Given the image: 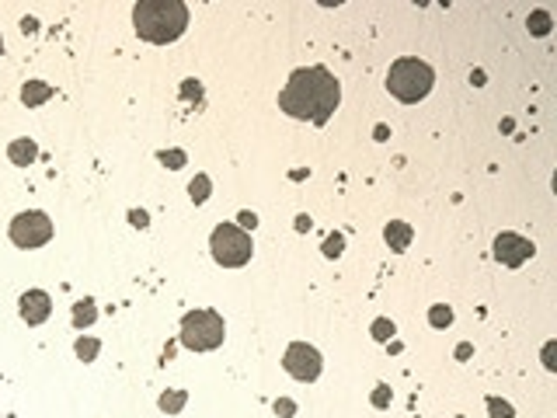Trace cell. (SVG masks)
I'll return each mask as SVG.
<instances>
[{"label": "cell", "mask_w": 557, "mask_h": 418, "mask_svg": "<svg viewBox=\"0 0 557 418\" xmlns=\"http://www.w3.org/2000/svg\"><path fill=\"white\" fill-rule=\"evenodd\" d=\"M338 101H342V84L324 67L297 70L290 77V84L283 87V94H278V108L290 119H304V122H317V126H324L335 115Z\"/></svg>", "instance_id": "6da1fadb"}, {"label": "cell", "mask_w": 557, "mask_h": 418, "mask_svg": "<svg viewBox=\"0 0 557 418\" xmlns=\"http://www.w3.org/2000/svg\"><path fill=\"white\" fill-rule=\"evenodd\" d=\"M133 25L140 39L153 46H167L181 39V32L188 28V8L181 0H140L133 8Z\"/></svg>", "instance_id": "7a4b0ae2"}, {"label": "cell", "mask_w": 557, "mask_h": 418, "mask_svg": "<svg viewBox=\"0 0 557 418\" xmlns=\"http://www.w3.org/2000/svg\"><path fill=\"white\" fill-rule=\"evenodd\" d=\"M432 84H435L432 67L422 63V60H415V56H404V60H397V63L387 70V91H390L397 101H404V105L422 101V98L432 91Z\"/></svg>", "instance_id": "3957f363"}, {"label": "cell", "mask_w": 557, "mask_h": 418, "mask_svg": "<svg viewBox=\"0 0 557 418\" xmlns=\"http://www.w3.org/2000/svg\"><path fill=\"white\" fill-rule=\"evenodd\" d=\"M226 338V324L216 310H188L181 317V345L192 352H213Z\"/></svg>", "instance_id": "277c9868"}, {"label": "cell", "mask_w": 557, "mask_h": 418, "mask_svg": "<svg viewBox=\"0 0 557 418\" xmlns=\"http://www.w3.org/2000/svg\"><path fill=\"white\" fill-rule=\"evenodd\" d=\"M209 248H213V258L223 265V269H240L251 262V237L247 231L233 227V224H219L209 237Z\"/></svg>", "instance_id": "5b68a950"}, {"label": "cell", "mask_w": 557, "mask_h": 418, "mask_svg": "<svg viewBox=\"0 0 557 418\" xmlns=\"http://www.w3.org/2000/svg\"><path fill=\"white\" fill-rule=\"evenodd\" d=\"M49 237H53V220L42 209H28V213H18L11 220V241L18 248H42Z\"/></svg>", "instance_id": "8992f818"}, {"label": "cell", "mask_w": 557, "mask_h": 418, "mask_svg": "<svg viewBox=\"0 0 557 418\" xmlns=\"http://www.w3.org/2000/svg\"><path fill=\"white\" fill-rule=\"evenodd\" d=\"M283 366H286V373H290L293 380L310 383V380H317V376H321L324 359H321V352H317L314 345H307V342H293V345L286 349V356H283Z\"/></svg>", "instance_id": "52a82bcc"}, {"label": "cell", "mask_w": 557, "mask_h": 418, "mask_svg": "<svg viewBox=\"0 0 557 418\" xmlns=\"http://www.w3.org/2000/svg\"><path fill=\"white\" fill-rule=\"evenodd\" d=\"M494 258L501 265H508V269H519V265H526L533 258V244L526 237H519V234H498L494 237Z\"/></svg>", "instance_id": "ba28073f"}, {"label": "cell", "mask_w": 557, "mask_h": 418, "mask_svg": "<svg viewBox=\"0 0 557 418\" xmlns=\"http://www.w3.org/2000/svg\"><path fill=\"white\" fill-rule=\"evenodd\" d=\"M18 310H22V321L42 324V321H49V314H53V300H49V293H42V290H28V293L18 300Z\"/></svg>", "instance_id": "9c48e42d"}, {"label": "cell", "mask_w": 557, "mask_h": 418, "mask_svg": "<svg viewBox=\"0 0 557 418\" xmlns=\"http://www.w3.org/2000/svg\"><path fill=\"white\" fill-rule=\"evenodd\" d=\"M8 157H11V164L28 167V164L39 157V147H35V140H15V143L8 147Z\"/></svg>", "instance_id": "30bf717a"}, {"label": "cell", "mask_w": 557, "mask_h": 418, "mask_svg": "<svg viewBox=\"0 0 557 418\" xmlns=\"http://www.w3.org/2000/svg\"><path fill=\"white\" fill-rule=\"evenodd\" d=\"M383 237H387V244H390V251H408V244H411V227L408 224H401V220H394V224H387V231H383Z\"/></svg>", "instance_id": "8fae6325"}, {"label": "cell", "mask_w": 557, "mask_h": 418, "mask_svg": "<svg viewBox=\"0 0 557 418\" xmlns=\"http://www.w3.org/2000/svg\"><path fill=\"white\" fill-rule=\"evenodd\" d=\"M53 98V87L49 84H42V81H32V84H25V91H22V101L32 108V105H42V101H49Z\"/></svg>", "instance_id": "7c38bea8"}, {"label": "cell", "mask_w": 557, "mask_h": 418, "mask_svg": "<svg viewBox=\"0 0 557 418\" xmlns=\"http://www.w3.org/2000/svg\"><path fill=\"white\" fill-rule=\"evenodd\" d=\"M185 401H188V394H185V390H164L157 404H160V411H167V415H178V411L185 408Z\"/></svg>", "instance_id": "4fadbf2b"}, {"label": "cell", "mask_w": 557, "mask_h": 418, "mask_svg": "<svg viewBox=\"0 0 557 418\" xmlns=\"http://www.w3.org/2000/svg\"><path fill=\"white\" fill-rule=\"evenodd\" d=\"M94 317H98V310H94V300H81V303H74V324H77V328H88V324H94Z\"/></svg>", "instance_id": "5bb4252c"}, {"label": "cell", "mask_w": 557, "mask_h": 418, "mask_svg": "<svg viewBox=\"0 0 557 418\" xmlns=\"http://www.w3.org/2000/svg\"><path fill=\"white\" fill-rule=\"evenodd\" d=\"M209 192H213V181H209V174H195V181L188 185V195H192V202L199 206V202H206L209 199Z\"/></svg>", "instance_id": "9a60e30c"}, {"label": "cell", "mask_w": 557, "mask_h": 418, "mask_svg": "<svg viewBox=\"0 0 557 418\" xmlns=\"http://www.w3.org/2000/svg\"><path fill=\"white\" fill-rule=\"evenodd\" d=\"M550 25H554V22H550V15H547V11H533V15H529V22H526V28H529L533 35H547V32H550Z\"/></svg>", "instance_id": "2e32d148"}, {"label": "cell", "mask_w": 557, "mask_h": 418, "mask_svg": "<svg viewBox=\"0 0 557 418\" xmlns=\"http://www.w3.org/2000/svg\"><path fill=\"white\" fill-rule=\"evenodd\" d=\"M98 352H101L98 338H77V356H81L84 362H94V359H98Z\"/></svg>", "instance_id": "e0dca14e"}, {"label": "cell", "mask_w": 557, "mask_h": 418, "mask_svg": "<svg viewBox=\"0 0 557 418\" xmlns=\"http://www.w3.org/2000/svg\"><path fill=\"white\" fill-rule=\"evenodd\" d=\"M429 321H432V328H449V324H453V310L439 303V307L429 310Z\"/></svg>", "instance_id": "ac0fdd59"}, {"label": "cell", "mask_w": 557, "mask_h": 418, "mask_svg": "<svg viewBox=\"0 0 557 418\" xmlns=\"http://www.w3.org/2000/svg\"><path fill=\"white\" fill-rule=\"evenodd\" d=\"M390 335H394V321H387V317H376V321H373V338H376V342H387Z\"/></svg>", "instance_id": "d6986e66"}, {"label": "cell", "mask_w": 557, "mask_h": 418, "mask_svg": "<svg viewBox=\"0 0 557 418\" xmlns=\"http://www.w3.org/2000/svg\"><path fill=\"white\" fill-rule=\"evenodd\" d=\"M160 164H167V167H185V150H164L160 153Z\"/></svg>", "instance_id": "ffe728a7"}, {"label": "cell", "mask_w": 557, "mask_h": 418, "mask_svg": "<svg viewBox=\"0 0 557 418\" xmlns=\"http://www.w3.org/2000/svg\"><path fill=\"white\" fill-rule=\"evenodd\" d=\"M342 248H345V237H342V234H331V237L324 241V255H328V258H338Z\"/></svg>", "instance_id": "44dd1931"}, {"label": "cell", "mask_w": 557, "mask_h": 418, "mask_svg": "<svg viewBox=\"0 0 557 418\" xmlns=\"http://www.w3.org/2000/svg\"><path fill=\"white\" fill-rule=\"evenodd\" d=\"M488 408H491V418H512V404H505L498 397H488Z\"/></svg>", "instance_id": "7402d4cb"}, {"label": "cell", "mask_w": 557, "mask_h": 418, "mask_svg": "<svg viewBox=\"0 0 557 418\" xmlns=\"http://www.w3.org/2000/svg\"><path fill=\"white\" fill-rule=\"evenodd\" d=\"M275 415H283V418H293V415H297V404H293L290 397H278V401H275Z\"/></svg>", "instance_id": "603a6c76"}, {"label": "cell", "mask_w": 557, "mask_h": 418, "mask_svg": "<svg viewBox=\"0 0 557 418\" xmlns=\"http://www.w3.org/2000/svg\"><path fill=\"white\" fill-rule=\"evenodd\" d=\"M373 404H376V408H387V404H390V387H387V383H380V387L373 390Z\"/></svg>", "instance_id": "cb8c5ba5"}, {"label": "cell", "mask_w": 557, "mask_h": 418, "mask_svg": "<svg viewBox=\"0 0 557 418\" xmlns=\"http://www.w3.org/2000/svg\"><path fill=\"white\" fill-rule=\"evenodd\" d=\"M129 224H133V227H140V231H143V227H147V224H150V217H147V213H143V209H133V213H129Z\"/></svg>", "instance_id": "d4e9b609"}, {"label": "cell", "mask_w": 557, "mask_h": 418, "mask_svg": "<svg viewBox=\"0 0 557 418\" xmlns=\"http://www.w3.org/2000/svg\"><path fill=\"white\" fill-rule=\"evenodd\" d=\"M258 227V217L254 213H240V231H254Z\"/></svg>", "instance_id": "484cf974"}, {"label": "cell", "mask_w": 557, "mask_h": 418, "mask_svg": "<svg viewBox=\"0 0 557 418\" xmlns=\"http://www.w3.org/2000/svg\"><path fill=\"white\" fill-rule=\"evenodd\" d=\"M543 366H547V369H554V366H557V362H554V342H547V345H543Z\"/></svg>", "instance_id": "4316f807"}, {"label": "cell", "mask_w": 557, "mask_h": 418, "mask_svg": "<svg viewBox=\"0 0 557 418\" xmlns=\"http://www.w3.org/2000/svg\"><path fill=\"white\" fill-rule=\"evenodd\" d=\"M297 231H310V217H297Z\"/></svg>", "instance_id": "83f0119b"}, {"label": "cell", "mask_w": 557, "mask_h": 418, "mask_svg": "<svg viewBox=\"0 0 557 418\" xmlns=\"http://www.w3.org/2000/svg\"><path fill=\"white\" fill-rule=\"evenodd\" d=\"M0 53H4V39H0Z\"/></svg>", "instance_id": "f1b7e54d"}]
</instances>
